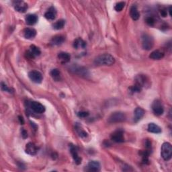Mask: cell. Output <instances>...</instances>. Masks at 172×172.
<instances>
[{
    "label": "cell",
    "mask_w": 172,
    "mask_h": 172,
    "mask_svg": "<svg viewBox=\"0 0 172 172\" xmlns=\"http://www.w3.org/2000/svg\"><path fill=\"white\" fill-rule=\"evenodd\" d=\"M115 59L113 56L110 54H102L95 59L94 64L97 66H110L113 65Z\"/></svg>",
    "instance_id": "cell-1"
},
{
    "label": "cell",
    "mask_w": 172,
    "mask_h": 172,
    "mask_svg": "<svg viewBox=\"0 0 172 172\" xmlns=\"http://www.w3.org/2000/svg\"><path fill=\"white\" fill-rule=\"evenodd\" d=\"M161 155L165 161H169L172 156V147L170 143H164L161 149Z\"/></svg>",
    "instance_id": "cell-2"
},
{
    "label": "cell",
    "mask_w": 172,
    "mask_h": 172,
    "mask_svg": "<svg viewBox=\"0 0 172 172\" xmlns=\"http://www.w3.org/2000/svg\"><path fill=\"white\" fill-rule=\"evenodd\" d=\"M142 47L147 51L151 49L154 45V40L151 36L148 34H143L141 36Z\"/></svg>",
    "instance_id": "cell-3"
},
{
    "label": "cell",
    "mask_w": 172,
    "mask_h": 172,
    "mask_svg": "<svg viewBox=\"0 0 172 172\" xmlns=\"http://www.w3.org/2000/svg\"><path fill=\"white\" fill-rule=\"evenodd\" d=\"M126 119V114L123 112H115L114 113H112L108 118V122L110 123H118V122H124Z\"/></svg>",
    "instance_id": "cell-4"
},
{
    "label": "cell",
    "mask_w": 172,
    "mask_h": 172,
    "mask_svg": "<svg viewBox=\"0 0 172 172\" xmlns=\"http://www.w3.org/2000/svg\"><path fill=\"white\" fill-rule=\"evenodd\" d=\"M152 110L154 114L157 116H161L163 114L164 108L160 100H156L153 101L152 104Z\"/></svg>",
    "instance_id": "cell-5"
},
{
    "label": "cell",
    "mask_w": 172,
    "mask_h": 172,
    "mask_svg": "<svg viewBox=\"0 0 172 172\" xmlns=\"http://www.w3.org/2000/svg\"><path fill=\"white\" fill-rule=\"evenodd\" d=\"M29 77L32 82L36 83H40L43 81V75L38 71H31L29 73Z\"/></svg>",
    "instance_id": "cell-6"
},
{
    "label": "cell",
    "mask_w": 172,
    "mask_h": 172,
    "mask_svg": "<svg viewBox=\"0 0 172 172\" xmlns=\"http://www.w3.org/2000/svg\"><path fill=\"white\" fill-rule=\"evenodd\" d=\"M32 110L37 114H42L45 111V108L43 104L38 101H32L30 104Z\"/></svg>",
    "instance_id": "cell-7"
},
{
    "label": "cell",
    "mask_w": 172,
    "mask_h": 172,
    "mask_svg": "<svg viewBox=\"0 0 172 172\" xmlns=\"http://www.w3.org/2000/svg\"><path fill=\"white\" fill-rule=\"evenodd\" d=\"M13 7L17 12L20 13L26 12L28 10L27 3L23 1H15L13 2Z\"/></svg>",
    "instance_id": "cell-8"
},
{
    "label": "cell",
    "mask_w": 172,
    "mask_h": 172,
    "mask_svg": "<svg viewBox=\"0 0 172 172\" xmlns=\"http://www.w3.org/2000/svg\"><path fill=\"white\" fill-rule=\"evenodd\" d=\"M41 53L39 48L35 46V45H31L29 50L27 52L28 57L31 59H34L36 57L39 56Z\"/></svg>",
    "instance_id": "cell-9"
},
{
    "label": "cell",
    "mask_w": 172,
    "mask_h": 172,
    "mask_svg": "<svg viewBox=\"0 0 172 172\" xmlns=\"http://www.w3.org/2000/svg\"><path fill=\"white\" fill-rule=\"evenodd\" d=\"M111 139L116 143H122L124 141L123 132L121 131H115L111 136Z\"/></svg>",
    "instance_id": "cell-10"
},
{
    "label": "cell",
    "mask_w": 172,
    "mask_h": 172,
    "mask_svg": "<svg viewBox=\"0 0 172 172\" xmlns=\"http://www.w3.org/2000/svg\"><path fill=\"white\" fill-rule=\"evenodd\" d=\"M70 151H71L73 159H74V161H75V163L79 165L82 163V158L78 155V150H77L76 147H75L73 145H70Z\"/></svg>",
    "instance_id": "cell-11"
},
{
    "label": "cell",
    "mask_w": 172,
    "mask_h": 172,
    "mask_svg": "<svg viewBox=\"0 0 172 172\" xmlns=\"http://www.w3.org/2000/svg\"><path fill=\"white\" fill-rule=\"evenodd\" d=\"M38 152V149L34 144L29 143L26 147V153L30 155H35Z\"/></svg>",
    "instance_id": "cell-12"
},
{
    "label": "cell",
    "mask_w": 172,
    "mask_h": 172,
    "mask_svg": "<svg viewBox=\"0 0 172 172\" xmlns=\"http://www.w3.org/2000/svg\"><path fill=\"white\" fill-rule=\"evenodd\" d=\"M56 16H57V10L54 7H51L44 14V17L48 20H55Z\"/></svg>",
    "instance_id": "cell-13"
},
{
    "label": "cell",
    "mask_w": 172,
    "mask_h": 172,
    "mask_svg": "<svg viewBox=\"0 0 172 172\" xmlns=\"http://www.w3.org/2000/svg\"><path fill=\"white\" fill-rule=\"evenodd\" d=\"M87 169L90 171H99L100 170V164L97 161H91L87 165Z\"/></svg>",
    "instance_id": "cell-14"
},
{
    "label": "cell",
    "mask_w": 172,
    "mask_h": 172,
    "mask_svg": "<svg viewBox=\"0 0 172 172\" xmlns=\"http://www.w3.org/2000/svg\"><path fill=\"white\" fill-rule=\"evenodd\" d=\"M65 41V37L62 36V35H57L54 37L52 38L51 40V44L54 46H58V45H61L63 43V42Z\"/></svg>",
    "instance_id": "cell-15"
},
{
    "label": "cell",
    "mask_w": 172,
    "mask_h": 172,
    "mask_svg": "<svg viewBox=\"0 0 172 172\" xmlns=\"http://www.w3.org/2000/svg\"><path fill=\"white\" fill-rule=\"evenodd\" d=\"M36 35V30H34V29H30V28H28V29H24V36L27 39H32V38H34Z\"/></svg>",
    "instance_id": "cell-16"
},
{
    "label": "cell",
    "mask_w": 172,
    "mask_h": 172,
    "mask_svg": "<svg viewBox=\"0 0 172 172\" xmlns=\"http://www.w3.org/2000/svg\"><path fill=\"white\" fill-rule=\"evenodd\" d=\"M134 115V120L135 122H137L140 120H141L142 118L144 117V115H145V110L141 108H136L135 110Z\"/></svg>",
    "instance_id": "cell-17"
},
{
    "label": "cell",
    "mask_w": 172,
    "mask_h": 172,
    "mask_svg": "<svg viewBox=\"0 0 172 172\" xmlns=\"http://www.w3.org/2000/svg\"><path fill=\"white\" fill-rule=\"evenodd\" d=\"M163 57H164L163 52L159 50L153 51L149 55V58L153 59V60H159V59L163 58Z\"/></svg>",
    "instance_id": "cell-18"
},
{
    "label": "cell",
    "mask_w": 172,
    "mask_h": 172,
    "mask_svg": "<svg viewBox=\"0 0 172 172\" xmlns=\"http://www.w3.org/2000/svg\"><path fill=\"white\" fill-rule=\"evenodd\" d=\"M148 131L155 134H159L161 132V128L155 123H150L148 125Z\"/></svg>",
    "instance_id": "cell-19"
},
{
    "label": "cell",
    "mask_w": 172,
    "mask_h": 172,
    "mask_svg": "<svg viewBox=\"0 0 172 172\" xmlns=\"http://www.w3.org/2000/svg\"><path fill=\"white\" fill-rule=\"evenodd\" d=\"M73 47L76 49L79 48H85L86 47V43L81 38H78L74 41Z\"/></svg>",
    "instance_id": "cell-20"
},
{
    "label": "cell",
    "mask_w": 172,
    "mask_h": 172,
    "mask_svg": "<svg viewBox=\"0 0 172 172\" xmlns=\"http://www.w3.org/2000/svg\"><path fill=\"white\" fill-rule=\"evenodd\" d=\"M130 15H131V17H132V19L133 20H139V17H140V14H139V12L136 6H133L131 7V10H130Z\"/></svg>",
    "instance_id": "cell-21"
},
{
    "label": "cell",
    "mask_w": 172,
    "mask_h": 172,
    "mask_svg": "<svg viewBox=\"0 0 172 172\" xmlns=\"http://www.w3.org/2000/svg\"><path fill=\"white\" fill-rule=\"evenodd\" d=\"M58 58L62 63H67L70 61L71 56H70V55L67 53V52H61L60 53H59Z\"/></svg>",
    "instance_id": "cell-22"
},
{
    "label": "cell",
    "mask_w": 172,
    "mask_h": 172,
    "mask_svg": "<svg viewBox=\"0 0 172 172\" xmlns=\"http://www.w3.org/2000/svg\"><path fill=\"white\" fill-rule=\"evenodd\" d=\"M38 21V17L35 14H29L26 17V24L29 25H34Z\"/></svg>",
    "instance_id": "cell-23"
},
{
    "label": "cell",
    "mask_w": 172,
    "mask_h": 172,
    "mask_svg": "<svg viewBox=\"0 0 172 172\" xmlns=\"http://www.w3.org/2000/svg\"><path fill=\"white\" fill-rule=\"evenodd\" d=\"M65 21L64 20H59L52 24V28L55 30H61L64 27Z\"/></svg>",
    "instance_id": "cell-24"
},
{
    "label": "cell",
    "mask_w": 172,
    "mask_h": 172,
    "mask_svg": "<svg viewBox=\"0 0 172 172\" xmlns=\"http://www.w3.org/2000/svg\"><path fill=\"white\" fill-rule=\"evenodd\" d=\"M50 74H51L52 78L56 81H58L59 79H60L61 73H60V71H59V70L57 69H52V71H51Z\"/></svg>",
    "instance_id": "cell-25"
},
{
    "label": "cell",
    "mask_w": 172,
    "mask_h": 172,
    "mask_svg": "<svg viewBox=\"0 0 172 172\" xmlns=\"http://www.w3.org/2000/svg\"><path fill=\"white\" fill-rule=\"evenodd\" d=\"M124 6H125V3L124 2H118V3H117V4L115 5L114 9H115L116 11L120 12V11H122V10H123Z\"/></svg>",
    "instance_id": "cell-26"
},
{
    "label": "cell",
    "mask_w": 172,
    "mask_h": 172,
    "mask_svg": "<svg viewBox=\"0 0 172 172\" xmlns=\"http://www.w3.org/2000/svg\"><path fill=\"white\" fill-rule=\"evenodd\" d=\"M155 19L153 18V17H147L146 19V22L147 24H149L150 26H153L154 24H155Z\"/></svg>",
    "instance_id": "cell-27"
},
{
    "label": "cell",
    "mask_w": 172,
    "mask_h": 172,
    "mask_svg": "<svg viewBox=\"0 0 172 172\" xmlns=\"http://www.w3.org/2000/svg\"><path fill=\"white\" fill-rule=\"evenodd\" d=\"M89 113L87 112H79L78 114V116L80 118H86L88 117Z\"/></svg>",
    "instance_id": "cell-28"
},
{
    "label": "cell",
    "mask_w": 172,
    "mask_h": 172,
    "mask_svg": "<svg viewBox=\"0 0 172 172\" xmlns=\"http://www.w3.org/2000/svg\"><path fill=\"white\" fill-rule=\"evenodd\" d=\"M2 90L3 91H4V92H10V89L8 88V87L7 86L6 84H4L3 83H2Z\"/></svg>",
    "instance_id": "cell-29"
},
{
    "label": "cell",
    "mask_w": 172,
    "mask_h": 172,
    "mask_svg": "<svg viewBox=\"0 0 172 172\" xmlns=\"http://www.w3.org/2000/svg\"><path fill=\"white\" fill-rule=\"evenodd\" d=\"M161 14L163 17H166L167 16V12L166 10H162L161 11Z\"/></svg>",
    "instance_id": "cell-30"
},
{
    "label": "cell",
    "mask_w": 172,
    "mask_h": 172,
    "mask_svg": "<svg viewBox=\"0 0 172 172\" xmlns=\"http://www.w3.org/2000/svg\"><path fill=\"white\" fill-rule=\"evenodd\" d=\"M22 136H23V138H26L27 137V132L25 131H22Z\"/></svg>",
    "instance_id": "cell-31"
},
{
    "label": "cell",
    "mask_w": 172,
    "mask_h": 172,
    "mask_svg": "<svg viewBox=\"0 0 172 172\" xmlns=\"http://www.w3.org/2000/svg\"><path fill=\"white\" fill-rule=\"evenodd\" d=\"M18 118H19V120H20V123H21V124H24V119H23V118H22V117H19Z\"/></svg>",
    "instance_id": "cell-32"
},
{
    "label": "cell",
    "mask_w": 172,
    "mask_h": 172,
    "mask_svg": "<svg viewBox=\"0 0 172 172\" xmlns=\"http://www.w3.org/2000/svg\"><path fill=\"white\" fill-rule=\"evenodd\" d=\"M169 12H170V16H171V6L169 8Z\"/></svg>",
    "instance_id": "cell-33"
}]
</instances>
